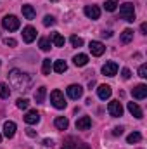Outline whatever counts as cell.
<instances>
[{
  "label": "cell",
  "mask_w": 147,
  "mask_h": 149,
  "mask_svg": "<svg viewBox=\"0 0 147 149\" xmlns=\"http://www.w3.org/2000/svg\"><path fill=\"white\" fill-rule=\"evenodd\" d=\"M35 38H37V30H35L33 26H26V28H23V40H24L26 43H31Z\"/></svg>",
  "instance_id": "9c48e42d"
},
{
  "label": "cell",
  "mask_w": 147,
  "mask_h": 149,
  "mask_svg": "<svg viewBox=\"0 0 147 149\" xmlns=\"http://www.w3.org/2000/svg\"><path fill=\"white\" fill-rule=\"evenodd\" d=\"M139 76H140V78H146L147 76V64H140V68H139Z\"/></svg>",
  "instance_id": "d6a6232c"
},
{
  "label": "cell",
  "mask_w": 147,
  "mask_h": 149,
  "mask_svg": "<svg viewBox=\"0 0 147 149\" xmlns=\"http://www.w3.org/2000/svg\"><path fill=\"white\" fill-rule=\"evenodd\" d=\"M14 134H16V123L14 121H5L3 123V135L7 139H12Z\"/></svg>",
  "instance_id": "5bb4252c"
},
{
  "label": "cell",
  "mask_w": 147,
  "mask_h": 149,
  "mask_svg": "<svg viewBox=\"0 0 147 149\" xmlns=\"http://www.w3.org/2000/svg\"><path fill=\"white\" fill-rule=\"evenodd\" d=\"M123 134V127H116L112 128V135H121Z\"/></svg>",
  "instance_id": "d590c367"
},
{
  "label": "cell",
  "mask_w": 147,
  "mask_h": 149,
  "mask_svg": "<svg viewBox=\"0 0 147 149\" xmlns=\"http://www.w3.org/2000/svg\"><path fill=\"white\" fill-rule=\"evenodd\" d=\"M54 125H55V128H59V130H66V128L69 127V121H68V118H64V116H57V118L54 120Z\"/></svg>",
  "instance_id": "ac0fdd59"
},
{
  "label": "cell",
  "mask_w": 147,
  "mask_h": 149,
  "mask_svg": "<svg viewBox=\"0 0 147 149\" xmlns=\"http://www.w3.org/2000/svg\"><path fill=\"white\" fill-rule=\"evenodd\" d=\"M61 149H88V146H80V144L74 141V137H68V141L64 142V146Z\"/></svg>",
  "instance_id": "2e32d148"
},
{
  "label": "cell",
  "mask_w": 147,
  "mask_h": 149,
  "mask_svg": "<svg viewBox=\"0 0 147 149\" xmlns=\"http://www.w3.org/2000/svg\"><path fill=\"white\" fill-rule=\"evenodd\" d=\"M132 95H133V99H137V101L146 99V97H147V85H144V83L137 85V87L132 90Z\"/></svg>",
  "instance_id": "ba28073f"
},
{
  "label": "cell",
  "mask_w": 147,
  "mask_h": 149,
  "mask_svg": "<svg viewBox=\"0 0 147 149\" xmlns=\"http://www.w3.org/2000/svg\"><path fill=\"white\" fill-rule=\"evenodd\" d=\"M85 16L88 19H99L101 17V9L97 5H87L85 7Z\"/></svg>",
  "instance_id": "30bf717a"
},
{
  "label": "cell",
  "mask_w": 147,
  "mask_h": 149,
  "mask_svg": "<svg viewBox=\"0 0 147 149\" xmlns=\"http://www.w3.org/2000/svg\"><path fill=\"white\" fill-rule=\"evenodd\" d=\"M23 16L26 17V19H35V16H37V12H35V9L31 7V5H23Z\"/></svg>",
  "instance_id": "ffe728a7"
},
{
  "label": "cell",
  "mask_w": 147,
  "mask_h": 149,
  "mask_svg": "<svg viewBox=\"0 0 147 149\" xmlns=\"http://www.w3.org/2000/svg\"><path fill=\"white\" fill-rule=\"evenodd\" d=\"M119 16H121V19H125L128 23H133L135 21V7H133V3L132 2L123 3L119 7Z\"/></svg>",
  "instance_id": "7a4b0ae2"
},
{
  "label": "cell",
  "mask_w": 147,
  "mask_h": 149,
  "mask_svg": "<svg viewBox=\"0 0 147 149\" xmlns=\"http://www.w3.org/2000/svg\"><path fill=\"white\" fill-rule=\"evenodd\" d=\"M50 2H57V0H50Z\"/></svg>",
  "instance_id": "ab89813d"
},
{
  "label": "cell",
  "mask_w": 147,
  "mask_h": 149,
  "mask_svg": "<svg viewBox=\"0 0 147 149\" xmlns=\"http://www.w3.org/2000/svg\"><path fill=\"white\" fill-rule=\"evenodd\" d=\"M73 63H74V66H85L88 63V56L87 54H78V56H74Z\"/></svg>",
  "instance_id": "7402d4cb"
},
{
  "label": "cell",
  "mask_w": 147,
  "mask_h": 149,
  "mask_svg": "<svg viewBox=\"0 0 147 149\" xmlns=\"http://www.w3.org/2000/svg\"><path fill=\"white\" fill-rule=\"evenodd\" d=\"M126 141H128V144H137V142L142 141V135H140L139 132H132V134L126 137Z\"/></svg>",
  "instance_id": "484cf974"
},
{
  "label": "cell",
  "mask_w": 147,
  "mask_h": 149,
  "mask_svg": "<svg viewBox=\"0 0 147 149\" xmlns=\"http://www.w3.org/2000/svg\"><path fill=\"white\" fill-rule=\"evenodd\" d=\"M2 26H3V30H7V31H16V30H19L21 21H19L16 16L9 14V16H5V17L2 19Z\"/></svg>",
  "instance_id": "3957f363"
},
{
  "label": "cell",
  "mask_w": 147,
  "mask_h": 149,
  "mask_svg": "<svg viewBox=\"0 0 147 149\" xmlns=\"http://www.w3.org/2000/svg\"><path fill=\"white\" fill-rule=\"evenodd\" d=\"M107 111H109L111 116L119 118V116L123 114V106H121V102H119V101H111L109 106H107Z\"/></svg>",
  "instance_id": "8992f818"
},
{
  "label": "cell",
  "mask_w": 147,
  "mask_h": 149,
  "mask_svg": "<svg viewBox=\"0 0 147 149\" xmlns=\"http://www.w3.org/2000/svg\"><path fill=\"white\" fill-rule=\"evenodd\" d=\"M66 92H68V95H69L73 101H78V99H81V95H83V87L73 83V85H69V87L66 88Z\"/></svg>",
  "instance_id": "5b68a950"
},
{
  "label": "cell",
  "mask_w": 147,
  "mask_h": 149,
  "mask_svg": "<svg viewBox=\"0 0 147 149\" xmlns=\"http://www.w3.org/2000/svg\"><path fill=\"white\" fill-rule=\"evenodd\" d=\"M0 141H2V134H0Z\"/></svg>",
  "instance_id": "60d3db41"
},
{
  "label": "cell",
  "mask_w": 147,
  "mask_h": 149,
  "mask_svg": "<svg viewBox=\"0 0 147 149\" xmlns=\"http://www.w3.org/2000/svg\"><path fill=\"white\" fill-rule=\"evenodd\" d=\"M128 111L132 113V114H133L135 118H139V120H140V118L144 116V113H142L140 106H139L137 102H128Z\"/></svg>",
  "instance_id": "e0dca14e"
},
{
  "label": "cell",
  "mask_w": 147,
  "mask_h": 149,
  "mask_svg": "<svg viewBox=\"0 0 147 149\" xmlns=\"http://www.w3.org/2000/svg\"><path fill=\"white\" fill-rule=\"evenodd\" d=\"M3 43H5L7 47H16V45H17V42H16L14 38H5V40H3Z\"/></svg>",
  "instance_id": "836d02e7"
},
{
  "label": "cell",
  "mask_w": 147,
  "mask_h": 149,
  "mask_svg": "<svg viewBox=\"0 0 147 149\" xmlns=\"http://www.w3.org/2000/svg\"><path fill=\"white\" fill-rule=\"evenodd\" d=\"M140 31H142L144 35H147V23H142V24H140Z\"/></svg>",
  "instance_id": "8d00e7d4"
},
{
  "label": "cell",
  "mask_w": 147,
  "mask_h": 149,
  "mask_svg": "<svg viewBox=\"0 0 147 149\" xmlns=\"http://www.w3.org/2000/svg\"><path fill=\"white\" fill-rule=\"evenodd\" d=\"M24 121L28 123V125H37L38 121H40V114H38L37 109H31V111H28L24 114Z\"/></svg>",
  "instance_id": "4fadbf2b"
},
{
  "label": "cell",
  "mask_w": 147,
  "mask_h": 149,
  "mask_svg": "<svg viewBox=\"0 0 147 149\" xmlns=\"http://www.w3.org/2000/svg\"><path fill=\"white\" fill-rule=\"evenodd\" d=\"M52 43H54L55 47H64L66 40H64L62 35H59V33H52Z\"/></svg>",
  "instance_id": "603a6c76"
},
{
  "label": "cell",
  "mask_w": 147,
  "mask_h": 149,
  "mask_svg": "<svg viewBox=\"0 0 147 149\" xmlns=\"http://www.w3.org/2000/svg\"><path fill=\"white\" fill-rule=\"evenodd\" d=\"M71 43H73V47H81V45H83V38L73 35V37H71Z\"/></svg>",
  "instance_id": "4dcf8cb0"
},
{
  "label": "cell",
  "mask_w": 147,
  "mask_h": 149,
  "mask_svg": "<svg viewBox=\"0 0 147 149\" xmlns=\"http://www.w3.org/2000/svg\"><path fill=\"white\" fill-rule=\"evenodd\" d=\"M50 71H52V63H50V59H43L42 73H43V74H50Z\"/></svg>",
  "instance_id": "f1b7e54d"
},
{
  "label": "cell",
  "mask_w": 147,
  "mask_h": 149,
  "mask_svg": "<svg viewBox=\"0 0 147 149\" xmlns=\"http://www.w3.org/2000/svg\"><path fill=\"white\" fill-rule=\"evenodd\" d=\"M45 94H47V88H45V87H40V88H37V92H35V101H37L38 104H42V102H43Z\"/></svg>",
  "instance_id": "cb8c5ba5"
},
{
  "label": "cell",
  "mask_w": 147,
  "mask_h": 149,
  "mask_svg": "<svg viewBox=\"0 0 147 149\" xmlns=\"http://www.w3.org/2000/svg\"><path fill=\"white\" fill-rule=\"evenodd\" d=\"M104 9H106V10H109V12H114V10L118 9V0H106Z\"/></svg>",
  "instance_id": "83f0119b"
},
{
  "label": "cell",
  "mask_w": 147,
  "mask_h": 149,
  "mask_svg": "<svg viewBox=\"0 0 147 149\" xmlns=\"http://www.w3.org/2000/svg\"><path fill=\"white\" fill-rule=\"evenodd\" d=\"M52 144H54V142H52L50 139H45V141H43V146H47V148H52Z\"/></svg>",
  "instance_id": "74e56055"
},
{
  "label": "cell",
  "mask_w": 147,
  "mask_h": 149,
  "mask_svg": "<svg viewBox=\"0 0 147 149\" xmlns=\"http://www.w3.org/2000/svg\"><path fill=\"white\" fill-rule=\"evenodd\" d=\"M121 76H123V80H130V76H132V71H130L128 68H123V71H121Z\"/></svg>",
  "instance_id": "e575fe53"
},
{
  "label": "cell",
  "mask_w": 147,
  "mask_h": 149,
  "mask_svg": "<svg viewBox=\"0 0 147 149\" xmlns=\"http://www.w3.org/2000/svg\"><path fill=\"white\" fill-rule=\"evenodd\" d=\"M50 102H52V106H54L55 109H64L66 104H68L61 90H52V94H50Z\"/></svg>",
  "instance_id": "277c9868"
},
{
  "label": "cell",
  "mask_w": 147,
  "mask_h": 149,
  "mask_svg": "<svg viewBox=\"0 0 147 149\" xmlns=\"http://www.w3.org/2000/svg\"><path fill=\"white\" fill-rule=\"evenodd\" d=\"M9 78H10V83L14 87H19V88H26V85L30 83V78L19 70H12L9 73Z\"/></svg>",
  "instance_id": "6da1fadb"
},
{
  "label": "cell",
  "mask_w": 147,
  "mask_h": 149,
  "mask_svg": "<svg viewBox=\"0 0 147 149\" xmlns=\"http://www.w3.org/2000/svg\"><path fill=\"white\" fill-rule=\"evenodd\" d=\"M102 73L106 74V76H114V74L118 73V64H116L114 61L106 63V64L102 66Z\"/></svg>",
  "instance_id": "8fae6325"
},
{
  "label": "cell",
  "mask_w": 147,
  "mask_h": 149,
  "mask_svg": "<svg viewBox=\"0 0 147 149\" xmlns=\"http://www.w3.org/2000/svg\"><path fill=\"white\" fill-rule=\"evenodd\" d=\"M38 47H40L43 52H49V50L52 49V43H50V40H49V38H40V43H38Z\"/></svg>",
  "instance_id": "d4e9b609"
},
{
  "label": "cell",
  "mask_w": 147,
  "mask_h": 149,
  "mask_svg": "<svg viewBox=\"0 0 147 149\" xmlns=\"http://www.w3.org/2000/svg\"><path fill=\"white\" fill-rule=\"evenodd\" d=\"M9 95H10L9 85H7V83H0V97H2V99H9Z\"/></svg>",
  "instance_id": "4316f807"
},
{
  "label": "cell",
  "mask_w": 147,
  "mask_h": 149,
  "mask_svg": "<svg viewBox=\"0 0 147 149\" xmlns=\"http://www.w3.org/2000/svg\"><path fill=\"white\" fill-rule=\"evenodd\" d=\"M52 70H54L55 73H64V71L68 70V64H66V61L59 59V61H54V64H52Z\"/></svg>",
  "instance_id": "d6986e66"
},
{
  "label": "cell",
  "mask_w": 147,
  "mask_h": 149,
  "mask_svg": "<svg viewBox=\"0 0 147 149\" xmlns=\"http://www.w3.org/2000/svg\"><path fill=\"white\" fill-rule=\"evenodd\" d=\"M16 106H17L19 109H28V106H30V101H28V99H17Z\"/></svg>",
  "instance_id": "f546056e"
},
{
  "label": "cell",
  "mask_w": 147,
  "mask_h": 149,
  "mask_svg": "<svg viewBox=\"0 0 147 149\" xmlns=\"http://www.w3.org/2000/svg\"><path fill=\"white\" fill-rule=\"evenodd\" d=\"M0 64H2V63H0Z\"/></svg>",
  "instance_id": "b9f144b4"
},
{
  "label": "cell",
  "mask_w": 147,
  "mask_h": 149,
  "mask_svg": "<svg viewBox=\"0 0 147 149\" xmlns=\"http://www.w3.org/2000/svg\"><path fill=\"white\" fill-rule=\"evenodd\" d=\"M90 52H92V56H102L104 52H106V47H104V43L102 42H97V40H94V42H90Z\"/></svg>",
  "instance_id": "52a82bcc"
},
{
  "label": "cell",
  "mask_w": 147,
  "mask_h": 149,
  "mask_svg": "<svg viewBox=\"0 0 147 149\" xmlns=\"http://www.w3.org/2000/svg\"><path fill=\"white\" fill-rule=\"evenodd\" d=\"M26 134H28L30 137H35V135H37V132H35V130H31V128H28V130H26Z\"/></svg>",
  "instance_id": "f35d334b"
},
{
  "label": "cell",
  "mask_w": 147,
  "mask_h": 149,
  "mask_svg": "<svg viewBox=\"0 0 147 149\" xmlns=\"http://www.w3.org/2000/svg\"><path fill=\"white\" fill-rule=\"evenodd\" d=\"M52 24H55L54 16H45L43 17V26H52Z\"/></svg>",
  "instance_id": "1f68e13d"
},
{
  "label": "cell",
  "mask_w": 147,
  "mask_h": 149,
  "mask_svg": "<svg viewBox=\"0 0 147 149\" xmlns=\"http://www.w3.org/2000/svg\"><path fill=\"white\" fill-rule=\"evenodd\" d=\"M111 94H112V90H111L109 85H99V88H97V95H99V99H102V101H106V99H109Z\"/></svg>",
  "instance_id": "9a60e30c"
},
{
  "label": "cell",
  "mask_w": 147,
  "mask_h": 149,
  "mask_svg": "<svg viewBox=\"0 0 147 149\" xmlns=\"http://www.w3.org/2000/svg\"><path fill=\"white\" fill-rule=\"evenodd\" d=\"M119 40H121V43H130V42L133 40V30H132V28H126V30L121 33V38H119Z\"/></svg>",
  "instance_id": "44dd1931"
},
{
  "label": "cell",
  "mask_w": 147,
  "mask_h": 149,
  "mask_svg": "<svg viewBox=\"0 0 147 149\" xmlns=\"http://www.w3.org/2000/svg\"><path fill=\"white\" fill-rule=\"evenodd\" d=\"M90 127H92L90 116H81L80 120H76V130H88Z\"/></svg>",
  "instance_id": "7c38bea8"
}]
</instances>
